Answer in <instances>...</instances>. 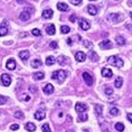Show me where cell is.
Returning <instances> with one entry per match:
<instances>
[{
	"label": "cell",
	"instance_id": "obj_42",
	"mask_svg": "<svg viewBox=\"0 0 132 132\" xmlns=\"http://www.w3.org/2000/svg\"><path fill=\"white\" fill-rule=\"evenodd\" d=\"M51 47H52V48H54V49H56V48L58 47L57 43H56V42H52V43H51Z\"/></svg>",
	"mask_w": 132,
	"mask_h": 132
},
{
	"label": "cell",
	"instance_id": "obj_3",
	"mask_svg": "<svg viewBox=\"0 0 132 132\" xmlns=\"http://www.w3.org/2000/svg\"><path fill=\"white\" fill-rule=\"evenodd\" d=\"M82 76H83V80H84V82L87 84V86H92V85H93V82H94V80H93V77L91 76V74H88L87 72H84Z\"/></svg>",
	"mask_w": 132,
	"mask_h": 132
},
{
	"label": "cell",
	"instance_id": "obj_14",
	"mask_svg": "<svg viewBox=\"0 0 132 132\" xmlns=\"http://www.w3.org/2000/svg\"><path fill=\"white\" fill-rule=\"evenodd\" d=\"M53 14H54V12H53L52 9H46V10L43 11V17L45 19H49L53 17Z\"/></svg>",
	"mask_w": 132,
	"mask_h": 132
},
{
	"label": "cell",
	"instance_id": "obj_13",
	"mask_svg": "<svg viewBox=\"0 0 132 132\" xmlns=\"http://www.w3.org/2000/svg\"><path fill=\"white\" fill-rule=\"evenodd\" d=\"M87 12H88L90 15L94 16V15L97 14V8L95 7V6H93V5H88V7H87Z\"/></svg>",
	"mask_w": 132,
	"mask_h": 132
},
{
	"label": "cell",
	"instance_id": "obj_2",
	"mask_svg": "<svg viewBox=\"0 0 132 132\" xmlns=\"http://www.w3.org/2000/svg\"><path fill=\"white\" fill-rule=\"evenodd\" d=\"M108 62L110 63L111 65L115 66V67H119V68L123 67V61H122L120 57H118V56H110Z\"/></svg>",
	"mask_w": 132,
	"mask_h": 132
},
{
	"label": "cell",
	"instance_id": "obj_41",
	"mask_svg": "<svg viewBox=\"0 0 132 132\" xmlns=\"http://www.w3.org/2000/svg\"><path fill=\"white\" fill-rule=\"evenodd\" d=\"M10 129H11L12 131H16V130H18V129H19V125L18 124H11L10 125Z\"/></svg>",
	"mask_w": 132,
	"mask_h": 132
},
{
	"label": "cell",
	"instance_id": "obj_43",
	"mask_svg": "<svg viewBox=\"0 0 132 132\" xmlns=\"http://www.w3.org/2000/svg\"><path fill=\"white\" fill-rule=\"evenodd\" d=\"M66 42H67V44L68 45H73V40H72V38H67V40H66Z\"/></svg>",
	"mask_w": 132,
	"mask_h": 132
},
{
	"label": "cell",
	"instance_id": "obj_8",
	"mask_svg": "<svg viewBox=\"0 0 132 132\" xmlns=\"http://www.w3.org/2000/svg\"><path fill=\"white\" fill-rule=\"evenodd\" d=\"M75 110H76V112H78V113H84V112L87 110V105H85L83 103H77L75 105Z\"/></svg>",
	"mask_w": 132,
	"mask_h": 132
},
{
	"label": "cell",
	"instance_id": "obj_31",
	"mask_svg": "<svg viewBox=\"0 0 132 132\" xmlns=\"http://www.w3.org/2000/svg\"><path fill=\"white\" fill-rule=\"evenodd\" d=\"M115 129H117V131H123L124 130V125H123V123H121V122H118V123H115Z\"/></svg>",
	"mask_w": 132,
	"mask_h": 132
},
{
	"label": "cell",
	"instance_id": "obj_16",
	"mask_svg": "<svg viewBox=\"0 0 132 132\" xmlns=\"http://www.w3.org/2000/svg\"><path fill=\"white\" fill-rule=\"evenodd\" d=\"M6 66H7L8 70L12 71V70H15L16 68V62L14 61V59H9V61L7 62V64H6Z\"/></svg>",
	"mask_w": 132,
	"mask_h": 132
},
{
	"label": "cell",
	"instance_id": "obj_25",
	"mask_svg": "<svg viewBox=\"0 0 132 132\" xmlns=\"http://www.w3.org/2000/svg\"><path fill=\"white\" fill-rule=\"evenodd\" d=\"M87 56L91 58V61H93V62L97 61V55H96V53H95L94 51H90V53L87 54Z\"/></svg>",
	"mask_w": 132,
	"mask_h": 132
},
{
	"label": "cell",
	"instance_id": "obj_12",
	"mask_svg": "<svg viewBox=\"0 0 132 132\" xmlns=\"http://www.w3.org/2000/svg\"><path fill=\"white\" fill-rule=\"evenodd\" d=\"M19 18H20L22 21L28 20V19L30 18V12H29V11H22L21 14L19 15Z\"/></svg>",
	"mask_w": 132,
	"mask_h": 132
},
{
	"label": "cell",
	"instance_id": "obj_4",
	"mask_svg": "<svg viewBox=\"0 0 132 132\" xmlns=\"http://www.w3.org/2000/svg\"><path fill=\"white\" fill-rule=\"evenodd\" d=\"M1 84L4 86H9L11 84V77L8 74H2L1 75Z\"/></svg>",
	"mask_w": 132,
	"mask_h": 132
},
{
	"label": "cell",
	"instance_id": "obj_29",
	"mask_svg": "<svg viewBox=\"0 0 132 132\" xmlns=\"http://www.w3.org/2000/svg\"><path fill=\"white\" fill-rule=\"evenodd\" d=\"M7 32H8V28L5 26V22H4V25L0 26V36H5V35H7Z\"/></svg>",
	"mask_w": 132,
	"mask_h": 132
},
{
	"label": "cell",
	"instance_id": "obj_27",
	"mask_svg": "<svg viewBox=\"0 0 132 132\" xmlns=\"http://www.w3.org/2000/svg\"><path fill=\"white\" fill-rule=\"evenodd\" d=\"M55 58L53 57V56H48L47 58H46V65H48V66H51V65H54L55 64Z\"/></svg>",
	"mask_w": 132,
	"mask_h": 132
},
{
	"label": "cell",
	"instance_id": "obj_36",
	"mask_svg": "<svg viewBox=\"0 0 132 132\" xmlns=\"http://www.w3.org/2000/svg\"><path fill=\"white\" fill-rule=\"evenodd\" d=\"M113 94V90L111 87H106L105 88V95H112Z\"/></svg>",
	"mask_w": 132,
	"mask_h": 132
},
{
	"label": "cell",
	"instance_id": "obj_17",
	"mask_svg": "<svg viewBox=\"0 0 132 132\" xmlns=\"http://www.w3.org/2000/svg\"><path fill=\"white\" fill-rule=\"evenodd\" d=\"M25 129H26L27 131L32 132V131L36 130V125H35L34 123H31V122H27V123L25 124Z\"/></svg>",
	"mask_w": 132,
	"mask_h": 132
},
{
	"label": "cell",
	"instance_id": "obj_30",
	"mask_svg": "<svg viewBox=\"0 0 132 132\" xmlns=\"http://www.w3.org/2000/svg\"><path fill=\"white\" fill-rule=\"evenodd\" d=\"M40 65H42V61H40V59H34V61L31 62V66L34 68H38Z\"/></svg>",
	"mask_w": 132,
	"mask_h": 132
},
{
	"label": "cell",
	"instance_id": "obj_21",
	"mask_svg": "<svg viewBox=\"0 0 132 132\" xmlns=\"http://www.w3.org/2000/svg\"><path fill=\"white\" fill-rule=\"evenodd\" d=\"M55 31H56V29H55V26L53 25V24L47 26V28H46V32H47L48 35H54Z\"/></svg>",
	"mask_w": 132,
	"mask_h": 132
},
{
	"label": "cell",
	"instance_id": "obj_33",
	"mask_svg": "<svg viewBox=\"0 0 132 132\" xmlns=\"http://www.w3.org/2000/svg\"><path fill=\"white\" fill-rule=\"evenodd\" d=\"M31 34H32V36H36V37H39V36L42 35V31L39 30V29L35 28V29H32V30H31Z\"/></svg>",
	"mask_w": 132,
	"mask_h": 132
},
{
	"label": "cell",
	"instance_id": "obj_44",
	"mask_svg": "<svg viewBox=\"0 0 132 132\" xmlns=\"http://www.w3.org/2000/svg\"><path fill=\"white\" fill-rule=\"evenodd\" d=\"M75 20H76V16H75V15H73V16H72V17H71V21H75Z\"/></svg>",
	"mask_w": 132,
	"mask_h": 132
},
{
	"label": "cell",
	"instance_id": "obj_47",
	"mask_svg": "<svg viewBox=\"0 0 132 132\" xmlns=\"http://www.w3.org/2000/svg\"><path fill=\"white\" fill-rule=\"evenodd\" d=\"M91 1H94V0H91Z\"/></svg>",
	"mask_w": 132,
	"mask_h": 132
},
{
	"label": "cell",
	"instance_id": "obj_1",
	"mask_svg": "<svg viewBox=\"0 0 132 132\" xmlns=\"http://www.w3.org/2000/svg\"><path fill=\"white\" fill-rule=\"evenodd\" d=\"M65 77H66V72L63 70L55 71L54 73L52 74V78L55 80L56 82H58V83H62V82L65 80Z\"/></svg>",
	"mask_w": 132,
	"mask_h": 132
},
{
	"label": "cell",
	"instance_id": "obj_40",
	"mask_svg": "<svg viewBox=\"0 0 132 132\" xmlns=\"http://www.w3.org/2000/svg\"><path fill=\"white\" fill-rule=\"evenodd\" d=\"M70 2L72 5H75V6H78L82 2V0H70Z\"/></svg>",
	"mask_w": 132,
	"mask_h": 132
},
{
	"label": "cell",
	"instance_id": "obj_26",
	"mask_svg": "<svg viewBox=\"0 0 132 132\" xmlns=\"http://www.w3.org/2000/svg\"><path fill=\"white\" fill-rule=\"evenodd\" d=\"M115 42H117V44L120 45V46L125 44V39L122 37V36H117V38H115Z\"/></svg>",
	"mask_w": 132,
	"mask_h": 132
},
{
	"label": "cell",
	"instance_id": "obj_7",
	"mask_svg": "<svg viewBox=\"0 0 132 132\" xmlns=\"http://www.w3.org/2000/svg\"><path fill=\"white\" fill-rule=\"evenodd\" d=\"M78 25H80V27L83 29V30H87V29H90V27H91L90 22H88L87 20H85V19H80Z\"/></svg>",
	"mask_w": 132,
	"mask_h": 132
},
{
	"label": "cell",
	"instance_id": "obj_28",
	"mask_svg": "<svg viewBox=\"0 0 132 132\" xmlns=\"http://www.w3.org/2000/svg\"><path fill=\"white\" fill-rule=\"evenodd\" d=\"M87 120V114L86 113H80V115H78L77 118V121L78 122H85Z\"/></svg>",
	"mask_w": 132,
	"mask_h": 132
},
{
	"label": "cell",
	"instance_id": "obj_23",
	"mask_svg": "<svg viewBox=\"0 0 132 132\" xmlns=\"http://www.w3.org/2000/svg\"><path fill=\"white\" fill-rule=\"evenodd\" d=\"M44 77H45V75H44L43 72H37V73L34 74V78H35L36 81H42Z\"/></svg>",
	"mask_w": 132,
	"mask_h": 132
},
{
	"label": "cell",
	"instance_id": "obj_5",
	"mask_svg": "<svg viewBox=\"0 0 132 132\" xmlns=\"http://www.w3.org/2000/svg\"><path fill=\"white\" fill-rule=\"evenodd\" d=\"M100 47L102 49H110L113 47V44H112L111 40H109V39H105V40H102L100 43Z\"/></svg>",
	"mask_w": 132,
	"mask_h": 132
},
{
	"label": "cell",
	"instance_id": "obj_19",
	"mask_svg": "<svg viewBox=\"0 0 132 132\" xmlns=\"http://www.w3.org/2000/svg\"><path fill=\"white\" fill-rule=\"evenodd\" d=\"M19 57H20L22 61H26V59L29 58V52L28 51H21L19 53Z\"/></svg>",
	"mask_w": 132,
	"mask_h": 132
},
{
	"label": "cell",
	"instance_id": "obj_20",
	"mask_svg": "<svg viewBox=\"0 0 132 132\" xmlns=\"http://www.w3.org/2000/svg\"><path fill=\"white\" fill-rule=\"evenodd\" d=\"M57 62H58V64H59V65L64 66V65H66V64L68 63V58H67V57H65V56H59Z\"/></svg>",
	"mask_w": 132,
	"mask_h": 132
},
{
	"label": "cell",
	"instance_id": "obj_15",
	"mask_svg": "<svg viewBox=\"0 0 132 132\" xmlns=\"http://www.w3.org/2000/svg\"><path fill=\"white\" fill-rule=\"evenodd\" d=\"M34 117H35L36 120H44L45 117H46V114H45L43 111H37V112H36V113L34 114Z\"/></svg>",
	"mask_w": 132,
	"mask_h": 132
},
{
	"label": "cell",
	"instance_id": "obj_10",
	"mask_svg": "<svg viewBox=\"0 0 132 132\" xmlns=\"http://www.w3.org/2000/svg\"><path fill=\"white\" fill-rule=\"evenodd\" d=\"M101 74L103 77H112V75H113V73H112V71L110 70V68H102L101 71Z\"/></svg>",
	"mask_w": 132,
	"mask_h": 132
},
{
	"label": "cell",
	"instance_id": "obj_34",
	"mask_svg": "<svg viewBox=\"0 0 132 132\" xmlns=\"http://www.w3.org/2000/svg\"><path fill=\"white\" fill-rule=\"evenodd\" d=\"M42 130H43V132H52L51 129H49V124H48V123L43 124V125H42Z\"/></svg>",
	"mask_w": 132,
	"mask_h": 132
},
{
	"label": "cell",
	"instance_id": "obj_38",
	"mask_svg": "<svg viewBox=\"0 0 132 132\" xmlns=\"http://www.w3.org/2000/svg\"><path fill=\"white\" fill-rule=\"evenodd\" d=\"M83 45L85 46V47H87V48H92V43L88 42V40H84L83 42Z\"/></svg>",
	"mask_w": 132,
	"mask_h": 132
},
{
	"label": "cell",
	"instance_id": "obj_45",
	"mask_svg": "<svg viewBox=\"0 0 132 132\" xmlns=\"http://www.w3.org/2000/svg\"><path fill=\"white\" fill-rule=\"evenodd\" d=\"M128 120L130 121V122H132V117H131V113H128Z\"/></svg>",
	"mask_w": 132,
	"mask_h": 132
},
{
	"label": "cell",
	"instance_id": "obj_35",
	"mask_svg": "<svg viewBox=\"0 0 132 132\" xmlns=\"http://www.w3.org/2000/svg\"><path fill=\"white\" fill-rule=\"evenodd\" d=\"M110 114L111 115H114V117L119 115V109L118 108H112L111 110H110Z\"/></svg>",
	"mask_w": 132,
	"mask_h": 132
},
{
	"label": "cell",
	"instance_id": "obj_18",
	"mask_svg": "<svg viewBox=\"0 0 132 132\" xmlns=\"http://www.w3.org/2000/svg\"><path fill=\"white\" fill-rule=\"evenodd\" d=\"M57 9L59 11H67L68 6L66 4H64V2H59V4H57Z\"/></svg>",
	"mask_w": 132,
	"mask_h": 132
},
{
	"label": "cell",
	"instance_id": "obj_22",
	"mask_svg": "<svg viewBox=\"0 0 132 132\" xmlns=\"http://www.w3.org/2000/svg\"><path fill=\"white\" fill-rule=\"evenodd\" d=\"M122 84H123V78H122L121 76H118L117 78H115V82H114V85L117 86L118 88H120L122 86Z\"/></svg>",
	"mask_w": 132,
	"mask_h": 132
},
{
	"label": "cell",
	"instance_id": "obj_11",
	"mask_svg": "<svg viewBox=\"0 0 132 132\" xmlns=\"http://www.w3.org/2000/svg\"><path fill=\"white\" fill-rule=\"evenodd\" d=\"M43 92H44L45 94H52L53 92H54V86H53L52 84H46L44 88H43Z\"/></svg>",
	"mask_w": 132,
	"mask_h": 132
},
{
	"label": "cell",
	"instance_id": "obj_37",
	"mask_svg": "<svg viewBox=\"0 0 132 132\" xmlns=\"http://www.w3.org/2000/svg\"><path fill=\"white\" fill-rule=\"evenodd\" d=\"M15 117L17 118V119H22V118H24V114H22V112L17 111V112L15 113Z\"/></svg>",
	"mask_w": 132,
	"mask_h": 132
},
{
	"label": "cell",
	"instance_id": "obj_24",
	"mask_svg": "<svg viewBox=\"0 0 132 132\" xmlns=\"http://www.w3.org/2000/svg\"><path fill=\"white\" fill-rule=\"evenodd\" d=\"M94 109H95V112L97 113L98 117H101V115H102V111H103V106H102L101 104H95Z\"/></svg>",
	"mask_w": 132,
	"mask_h": 132
},
{
	"label": "cell",
	"instance_id": "obj_32",
	"mask_svg": "<svg viewBox=\"0 0 132 132\" xmlns=\"http://www.w3.org/2000/svg\"><path fill=\"white\" fill-rule=\"evenodd\" d=\"M71 31L70 27H67V26H62L61 27V32L62 34H68V32Z\"/></svg>",
	"mask_w": 132,
	"mask_h": 132
},
{
	"label": "cell",
	"instance_id": "obj_46",
	"mask_svg": "<svg viewBox=\"0 0 132 132\" xmlns=\"http://www.w3.org/2000/svg\"><path fill=\"white\" fill-rule=\"evenodd\" d=\"M29 90H30V92H36V87L30 86V87H29Z\"/></svg>",
	"mask_w": 132,
	"mask_h": 132
},
{
	"label": "cell",
	"instance_id": "obj_6",
	"mask_svg": "<svg viewBox=\"0 0 132 132\" xmlns=\"http://www.w3.org/2000/svg\"><path fill=\"white\" fill-rule=\"evenodd\" d=\"M110 20H112L113 22H120L121 20H123V16L121 14H111Z\"/></svg>",
	"mask_w": 132,
	"mask_h": 132
},
{
	"label": "cell",
	"instance_id": "obj_39",
	"mask_svg": "<svg viewBox=\"0 0 132 132\" xmlns=\"http://www.w3.org/2000/svg\"><path fill=\"white\" fill-rule=\"evenodd\" d=\"M6 102H7V97H6V96H2V95H0V105L5 104Z\"/></svg>",
	"mask_w": 132,
	"mask_h": 132
},
{
	"label": "cell",
	"instance_id": "obj_9",
	"mask_svg": "<svg viewBox=\"0 0 132 132\" xmlns=\"http://www.w3.org/2000/svg\"><path fill=\"white\" fill-rule=\"evenodd\" d=\"M75 59H76L77 62L82 63V62H84L85 59H86V55H85L83 52H77L76 54H75Z\"/></svg>",
	"mask_w": 132,
	"mask_h": 132
}]
</instances>
